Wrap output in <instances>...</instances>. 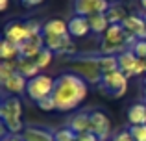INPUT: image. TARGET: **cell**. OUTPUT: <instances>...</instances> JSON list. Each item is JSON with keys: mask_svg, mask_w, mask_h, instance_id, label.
<instances>
[{"mask_svg": "<svg viewBox=\"0 0 146 141\" xmlns=\"http://www.w3.org/2000/svg\"><path fill=\"white\" fill-rule=\"evenodd\" d=\"M0 58H2V61H15V59H19L21 58L19 45L4 37V41L0 43Z\"/></svg>", "mask_w": 146, "mask_h": 141, "instance_id": "19", "label": "cell"}, {"mask_svg": "<svg viewBox=\"0 0 146 141\" xmlns=\"http://www.w3.org/2000/svg\"><path fill=\"white\" fill-rule=\"evenodd\" d=\"M2 141H24L22 139V136H13V134H6L2 138Z\"/></svg>", "mask_w": 146, "mask_h": 141, "instance_id": "32", "label": "cell"}, {"mask_svg": "<svg viewBox=\"0 0 146 141\" xmlns=\"http://www.w3.org/2000/svg\"><path fill=\"white\" fill-rule=\"evenodd\" d=\"M35 104H37V108H39L41 112H54V110H57L52 97H46V98H43V100L35 102Z\"/></svg>", "mask_w": 146, "mask_h": 141, "instance_id": "28", "label": "cell"}, {"mask_svg": "<svg viewBox=\"0 0 146 141\" xmlns=\"http://www.w3.org/2000/svg\"><path fill=\"white\" fill-rule=\"evenodd\" d=\"M72 61V69L78 76H82L87 84L91 86H100L104 74L98 67L96 61V54H91V56H76V58L70 59Z\"/></svg>", "mask_w": 146, "mask_h": 141, "instance_id": "2", "label": "cell"}, {"mask_svg": "<svg viewBox=\"0 0 146 141\" xmlns=\"http://www.w3.org/2000/svg\"><path fill=\"white\" fill-rule=\"evenodd\" d=\"M118 58V71H122L128 78H131L133 76V69H135V63H137V56L133 54V50H124V52H120V54L117 56Z\"/></svg>", "mask_w": 146, "mask_h": 141, "instance_id": "16", "label": "cell"}, {"mask_svg": "<svg viewBox=\"0 0 146 141\" xmlns=\"http://www.w3.org/2000/svg\"><path fill=\"white\" fill-rule=\"evenodd\" d=\"M54 138H56V141H78V136H76L70 128H67V126L56 130L54 132Z\"/></svg>", "mask_w": 146, "mask_h": 141, "instance_id": "25", "label": "cell"}, {"mask_svg": "<svg viewBox=\"0 0 146 141\" xmlns=\"http://www.w3.org/2000/svg\"><path fill=\"white\" fill-rule=\"evenodd\" d=\"M0 117L2 123L6 121H17L22 119V102L19 97H6L0 104Z\"/></svg>", "mask_w": 146, "mask_h": 141, "instance_id": "7", "label": "cell"}, {"mask_svg": "<svg viewBox=\"0 0 146 141\" xmlns=\"http://www.w3.org/2000/svg\"><path fill=\"white\" fill-rule=\"evenodd\" d=\"M89 26H91V32L93 33H106V30L109 28L107 15L106 13H98V15L89 17Z\"/></svg>", "mask_w": 146, "mask_h": 141, "instance_id": "21", "label": "cell"}, {"mask_svg": "<svg viewBox=\"0 0 146 141\" xmlns=\"http://www.w3.org/2000/svg\"><path fill=\"white\" fill-rule=\"evenodd\" d=\"M78 141H102L98 136H94L93 132H85V134H80L78 136Z\"/></svg>", "mask_w": 146, "mask_h": 141, "instance_id": "30", "label": "cell"}, {"mask_svg": "<svg viewBox=\"0 0 146 141\" xmlns=\"http://www.w3.org/2000/svg\"><path fill=\"white\" fill-rule=\"evenodd\" d=\"M89 132H93L94 136H98L102 141L107 139V136L111 134V121L104 112H91V128Z\"/></svg>", "mask_w": 146, "mask_h": 141, "instance_id": "8", "label": "cell"}, {"mask_svg": "<svg viewBox=\"0 0 146 141\" xmlns=\"http://www.w3.org/2000/svg\"><path fill=\"white\" fill-rule=\"evenodd\" d=\"M129 50H133V54L141 59H146V39H139Z\"/></svg>", "mask_w": 146, "mask_h": 141, "instance_id": "27", "label": "cell"}, {"mask_svg": "<svg viewBox=\"0 0 146 141\" xmlns=\"http://www.w3.org/2000/svg\"><path fill=\"white\" fill-rule=\"evenodd\" d=\"M106 15H107L109 24H122L126 21V17H128V13H126V9L122 6H109Z\"/></svg>", "mask_w": 146, "mask_h": 141, "instance_id": "22", "label": "cell"}, {"mask_svg": "<svg viewBox=\"0 0 146 141\" xmlns=\"http://www.w3.org/2000/svg\"><path fill=\"white\" fill-rule=\"evenodd\" d=\"M111 4L107 0H74V15L93 17L98 13H106Z\"/></svg>", "mask_w": 146, "mask_h": 141, "instance_id": "5", "label": "cell"}, {"mask_svg": "<svg viewBox=\"0 0 146 141\" xmlns=\"http://www.w3.org/2000/svg\"><path fill=\"white\" fill-rule=\"evenodd\" d=\"M89 93V84L76 72H63L56 78L52 98L59 112L76 110Z\"/></svg>", "mask_w": 146, "mask_h": 141, "instance_id": "1", "label": "cell"}, {"mask_svg": "<svg viewBox=\"0 0 146 141\" xmlns=\"http://www.w3.org/2000/svg\"><path fill=\"white\" fill-rule=\"evenodd\" d=\"M139 2H141V7H143L144 13H146V0H139Z\"/></svg>", "mask_w": 146, "mask_h": 141, "instance_id": "34", "label": "cell"}, {"mask_svg": "<svg viewBox=\"0 0 146 141\" xmlns=\"http://www.w3.org/2000/svg\"><path fill=\"white\" fill-rule=\"evenodd\" d=\"M128 121L131 126H141L146 124V104L144 102H137V104L128 108Z\"/></svg>", "mask_w": 146, "mask_h": 141, "instance_id": "18", "label": "cell"}, {"mask_svg": "<svg viewBox=\"0 0 146 141\" xmlns=\"http://www.w3.org/2000/svg\"><path fill=\"white\" fill-rule=\"evenodd\" d=\"M33 59H35L37 67H39V69L43 71V69H46L50 63H52V59H54V52H52V50H48V48L44 47V50L41 52V54L37 56V58H33Z\"/></svg>", "mask_w": 146, "mask_h": 141, "instance_id": "24", "label": "cell"}, {"mask_svg": "<svg viewBox=\"0 0 146 141\" xmlns=\"http://www.w3.org/2000/svg\"><path fill=\"white\" fill-rule=\"evenodd\" d=\"M67 128H70V130L74 132L76 136L89 132V128H91V113H87V112L74 113L72 117H68V121H67Z\"/></svg>", "mask_w": 146, "mask_h": 141, "instance_id": "11", "label": "cell"}, {"mask_svg": "<svg viewBox=\"0 0 146 141\" xmlns=\"http://www.w3.org/2000/svg\"><path fill=\"white\" fill-rule=\"evenodd\" d=\"M21 136L24 141H56L54 132L43 126H26Z\"/></svg>", "mask_w": 146, "mask_h": 141, "instance_id": "13", "label": "cell"}, {"mask_svg": "<svg viewBox=\"0 0 146 141\" xmlns=\"http://www.w3.org/2000/svg\"><path fill=\"white\" fill-rule=\"evenodd\" d=\"M22 2V6H26V7H33V6H39L43 0H21Z\"/></svg>", "mask_w": 146, "mask_h": 141, "instance_id": "31", "label": "cell"}, {"mask_svg": "<svg viewBox=\"0 0 146 141\" xmlns=\"http://www.w3.org/2000/svg\"><path fill=\"white\" fill-rule=\"evenodd\" d=\"M129 134L133 136L135 141H146V124H141V126H131L129 124Z\"/></svg>", "mask_w": 146, "mask_h": 141, "instance_id": "26", "label": "cell"}, {"mask_svg": "<svg viewBox=\"0 0 146 141\" xmlns=\"http://www.w3.org/2000/svg\"><path fill=\"white\" fill-rule=\"evenodd\" d=\"M113 141H135V139H133V136L129 134V130H122V132H118V134L115 136Z\"/></svg>", "mask_w": 146, "mask_h": 141, "instance_id": "29", "label": "cell"}, {"mask_svg": "<svg viewBox=\"0 0 146 141\" xmlns=\"http://www.w3.org/2000/svg\"><path fill=\"white\" fill-rule=\"evenodd\" d=\"M128 76L122 71H113L109 74H104L102 82H100L98 89L104 95H111V97H122L128 89Z\"/></svg>", "mask_w": 146, "mask_h": 141, "instance_id": "4", "label": "cell"}, {"mask_svg": "<svg viewBox=\"0 0 146 141\" xmlns=\"http://www.w3.org/2000/svg\"><path fill=\"white\" fill-rule=\"evenodd\" d=\"M143 93H144V97H146V84H144V89H143Z\"/></svg>", "mask_w": 146, "mask_h": 141, "instance_id": "35", "label": "cell"}, {"mask_svg": "<svg viewBox=\"0 0 146 141\" xmlns=\"http://www.w3.org/2000/svg\"><path fill=\"white\" fill-rule=\"evenodd\" d=\"M54 86H56V78H52V76H48V74H39V76H35V78L28 80L26 95H28L33 102H39L46 97H52Z\"/></svg>", "mask_w": 146, "mask_h": 141, "instance_id": "3", "label": "cell"}, {"mask_svg": "<svg viewBox=\"0 0 146 141\" xmlns=\"http://www.w3.org/2000/svg\"><path fill=\"white\" fill-rule=\"evenodd\" d=\"M4 37L9 41H13V43L17 45H22L24 41H28L30 37H33L32 33H30L28 26H26V21H9L6 24V28H4Z\"/></svg>", "mask_w": 146, "mask_h": 141, "instance_id": "6", "label": "cell"}, {"mask_svg": "<svg viewBox=\"0 0 146 141\" xmlns=\"http://www.w3.org/2000/svg\"><path fill=\"white\" fill-rule=\"evenodd\" d=\"M143 19H144V22H146V13H143Z\"/></svg>", "mask_w": 146, "mask_h": 141, "instance_id": "36", "label": "cell"}, {"mask_svg": "<svg viewBox=\"0 0 146 141\" xmlns=\"http://www.w3.org/2000/svg\"><path fill=\"white\" fill-rule=\"evenodd\" d=\"M0 84H2V89L6 93H9L11 97H19V95L26 93V89H28V78H24L21 72H15L11 78H7L6 82H0Z\"/></svg>", "mask_w": 146, "mask_h": 141, "instance_id": "10", "label": "cell"}, {"mask_svg": "<svg viewBox=\"0 0 146 141\" xmlns=\"http://www.w3.org/2000/svg\"><path fill=\"white\" fill-rule=\"evenodd\" d=\"M17 72H21L24 78L32 80V78H35V76L41 74V69L37 67V63H35L33 58H19L17 59Z\"/></svg>", "mask_w": 146, "mask_h": 141, "instance_id": "17", "label": "cell"}, {"mask_svg": "<svg viewBox=\"0 0 146 141\" xmlns=\"http://www.w3.org/2000/svg\"><path fill=\"white\" fill-rule=\"evenodd\" d=\"M126 32L137 35L139 39H146V22L143 19V15H128L126 21L122 22Z\"/></svg>", "mask_w": 146, "mask_h": 141, "instance_id": "12", "label": "cell"}, {"mask_svg": "<svg viewBox=\"0 0 146 141\" xmlns=\"http://www.w3.org/2000/svg\"><path fill=\"white\" fill-rule=\"evenodd\" d=\"M43 35H70L68 33V22L63 19H48L43 22Z\"/></svg>", "mask_w": 146, "mask_h": 141, "instance_id": "15", "label": "cell"}, {"mask_svg": "<svg viewBox=\"0 0 146 141\" xmlns=\"http://www.w3.org/2000/svg\"><path fill=\"white\" fill-rule=\"evenodd\" d=\"M98 67L102 74H109L113 71H118V58L117 56H107V54H96Z\"/></svg>", "mask_w": 146, "mask_h": 141, "instance_id": "20", "label": "cell"}, {"mask_svg": "<svg viewBox=\"0 0 146 141\" xmlns=\"http://www.w3.org/2000/svg\"><path fill=\"white\" fill-rule=\"evenodd\" d=\"M19 48H21V58H37L44 50V35L39 33V35L30 37L28 41L19 45Z\"/></svg>", "mask_w": 146, "mask_h": 141, "instance_id": "9", "label": "cell"}, {"mask_svg": "<svg viewBox=\"0 0 146 141\" xmlns=\"http://www.w3.org/2000/svg\"><path fill=\"white\" fill-rule=\"evenodd\" d=\"M107 2H113V0H107Z\"/></svg>", "mask_w": 146, "mask_h": 141, "instance_id": "37", "label": "cell"}, {"mask_svg": "<svg viewBox=\"0 0 146 141\" xmlns=\"http://www.w3.org/2000/svg\"><path fill=\"white\" fill-rule=\"evenodd\" d=\"M15 72H17V59L15 61H2L0 63V82H6Z\"/></svg>", "mask_w": 146, "mask_h": 141, "instance_id": "23", "label": "cell"}, {"mask_svg": "<svg viewBox=\"0 0 146 141\" xmlns=\"http://www.w3.org/2000/svg\"><path fill=\"white\" fill-rule=\"evenodd\" d=\"M9 7V0H0V11H7Z\"/></svg>", "mask_w": 146, "mask_h": 141, "instance_id": "33", "label": "cell"}, {"mask_svg": "<svg viewBox=\"0 0 146 141\" xmlns=\"http://www.w3.org/2000/svg\"><path fill=\"white\" fill-rule=\"evenodd\" d=\"M89 32H91L89 17L74 15V17L68 21V33H70V37H85Z\"/></svg>", "mask_w": 146, "mask_h": 141, "instance_id": "14", "label": "cell"}]
</instances>
